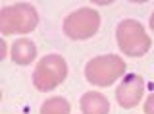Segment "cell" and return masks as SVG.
<instances>
[{
    "label": "cell",
    "instance_id": "6da1fadb",
    "mask_svg": "<svg viewBox=\"0 0 154 114\" xmlns=\"http://www.w3.org/2000/svg\"><path fill=\"white\" fill-rule=\"evenodd\" d=\"M38 23V12L27 2H17L0 8V33L2 35H25Z\"/></svg>",
    "mask_w": 154,
    "mask_h": 114
},
{
    "label": "cell",
    "instance_id": "7a4b0ae2",
    "mask_svg": "<svg viewBox=\"0 0 154 114\" xmlns=\"http://www.w3.org/2000/svg\"><path fill=\"white\" fill-rule=\"evenodd\" d=\"M116 41H118L119 50L131 58H141L152 46V41L144 29V25L137 20L119 21L116 27Z\"/></svg>",
    "mask_w": 154,
    "mask_h": 114
},
{
    "label": "cell",
    "instance_id": "3957f363",
    "mask_svg": "<svg viewBox=\"0 0 154 114\" xmlns=\"http://www.w3.org/2000/svg\"><path fill=\"white\" fill-rule=\"evenodd\" d=\"M125 75V62L118 54H100L85 66V79L96 87H108Z\"/></svg>",
    "mask_w": 154,
    "mask_h": 114
},
{
    "label": "cell",
    "instance_id": "277c9868",
    "mask_svg": "<svg viewBox=\"0 0 154 114\" xmlns=\"http://www.w3.org/2000/svg\"><path fill=\"white\" fill-rule=\"evenodd\" d=\"M67 78V62L60 54H46L35 66L33 85L42 93H48L62 85Z\"/></svg>",
    "mask_w": 154,
    "mask_h": 114
},
{
    "label": "cell",
    "instance_id": "5b68a950",
    "mask_svg": "<svg viewBox=\"0 0 154 114\" xmlns=\"http://www.w3.org/2000/svg\"><path fill=\"white\" fill-rule=\"evenodd\" d=\"M100 29V14L94 8L83 6L67 14L64 20V33L71 41H87Z\"/></svg>",
    "mask_w": 154,
    "mask_h": 114
},
{
    "label": "cell",
    "instance_id": "8992f818",
    "mask_svg": "<svg viewBox=\"0 0 154 114\" xmlns=\"http://www.w3.org/2000/svg\"><path fill=\"white\" fill-rule=\"evenodd\" d=\"M143 95H144V79L139 74H125L118 89H116V101L122 108L129 110L143 101Z\"/></svg>",
    "mask_w": 154,
    "mask_h": 114
},
{
    "label": "cell",
    "instance_id": "52a82bcc",
    "mask_svg": "<svg viewBox=\"0 0 154 114\" xmlns=\"http://www.w3.org/2000/svg\"><path fill=\"white\" fill-rule=\"evenodd\" d=\"M37 45L27 37H19L14 41L12 49H10V56H12V62L17 66H29L35 62L37 58Z\"/></svg>",
    "mask_w": 154,
    "mask_h": 114
},
{
    "label": "cell",
    "instance_id": "ba28073f",
    "mask_svg": "<svg viewBox=\"0 0 154 114\" xmlns=\"http://www.w3.org/2000/svg\"><path fill=\"white\" fill-rule=\"evenodd\" d=\"M79 106H81V114H108L110 112V101L98 91L83 93Z\"/></svg>",
    "mask_w": 154,
    "mask_h": 114
},
{
    "label": "cell",
    "instance_id": "9c48e42d",
    "mask_svg": "<svg viewBox=\"0 0 154 114\" xmlns=\"http://www.w3.org/2000/svg\"><path fill=\"white\" fill-rule=\"evenodd\" d=\"M71 104L64 97H50L41 104V114H69Z\"/></svg>",
    "mask_w": 154,
    "mask_h": 114
},
{
    "label": "cell",
    "instance_id": "30bf717a",
    "mask_svg": "<svg viewBox=\"0 0 154 114\" xmlns=\"http://www.w3.org/2000/svg\"><path fill=\"white\" fill-rule=\"evenodd\" d=\"M144 114H154V93H150L144 101Z\"/></svg>",
    "mask_w": 154,
    "mask_h": 114
},
{
    "label": "cell",
    "instance_id": "8fae6325",
    "mask_svg": "<svg viewBox=\"0 0 154 114\" xmlns=\"http://www.w3.org/2000/svg\"><path fill=\"white\" fill-rule=\"evenodd\" d=\"M6 54H8V45H6V41L0 37V62L6 58Z\"/></svg>",
    "mask_w": 154,
    "mask_h": 114
},
{
    "label": "cell",
    "instance_id": "7c38bea8",
    "mask_svg": "<svg viewBox=\"0 0 154 114\" xmlns=\"http://www.w3.org/2000/svg\"><path fill=\"white\" fill-rule=\"evenodd\" d=\"M148 25H150V29H152V33H154V12L150 14V20H148Z\"/></svg>",
    "mask_w": 154,
    "mask_h": 114
},
{
    "label": "cell",
    "instance_id": "4fadbf2b",
    "mask_svg": "<svg viewBox=\"0 0 154 114\" xmlns=\"http://www.w3.org/2000/svg\"><path fill=\"white\" fill-rule=\"evenodd\" d=\"M0 101H2V91H0Z\"/></svg>",
    "mask_w": 154,
    "mask_h": 114
}]
</instances>
